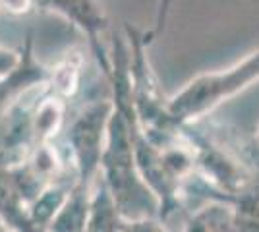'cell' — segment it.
<instances>
[{
	"label": "cell",
	"mask_w": 259,
	"mask_h": 232,
	"mask_svg": "<svg viewBox=\"0 0 259 232\" xmlns=\"http://www.w3.org/2000/svg\"><path fill=\"white\" fill-rule=\"evenodd\" d=\"M259 79V51L227 70L201 74L168 103V118L184 124L217 109L223 101L232 99L240 91Z\"/></svg>",
	"instance_id": "1"
},
{
	"label": "cell",
	"mask_w": 259,
	"mask_h": 232,
	"mask_svg": "<svg viewBox=\"0 0 259 232\" xmlns=\"http://www.w3.org/2000/svg\"><path fill=\"white\" fill-rule=\"evenodd\" d=\"M0 232H6V230H4V228H2V224H0Z\"/></svg>",
	"instance_id": "3"
},
{
	"label": "cell",
	"mask_w": 259,
	"mask_h": 232,
	"mask_svg": "<svg viewBox=\"0 0 259 232\" xmlns=\"http://www.w3.org/2000/svg\"><path fill=\"white\" fill-rule=\"evenodd\" d=\"M170 2H172V0H162V2H161V14H159V29L162 27V22H164V18H166V12H168V6H170Z\"/></svg>",
	"instance_id": "2"
}]
</instances>
